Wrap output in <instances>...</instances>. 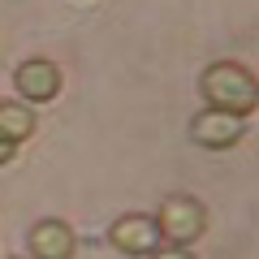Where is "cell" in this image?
Returning a JSON list of instances; mask_svg holds the SVG:
<instances>
[{
  "instance_id": "obj_1",
  "label": "cell",
  "mask_w": 259,
  "mask_h": 259,
  "mask_svg": "<svg viewBox=\"0 0 259 259\" xmlns=\"http://www.w3.org/2000/svg\"><path fill=\"white\" fill-rule=\"evenodd\" d=\"M199 87H203L207 108L233 112V117H250L259 108V82H255V74H250L246 65H238V61H216Z\"/></svg>"
},
{
  "instance_id": "obj_2",
  "label": "cell",
  "mask_w": 259,
  "mask_h": 259,
  "mask_svg": "<svg viewBox=\"0 0 259 259\" xmlns=\"http://www.w3.org/2000/svg\"><path fill=\"white\" fill-rule=\"evenodd\" d=\"M156 229L168 246H190L207 233V207L194 194H168L156 212Z\"/></svg>"
},
{
  "instance_id": "obj_3",
  "label": "cell",
  "mask_w": 259,
  "mask_h": 259,
  "mask_svg": "<svg viewBox=\"0 0 259 259\" xmlns=\"http://www.w3.org/2000/svg\"><path fill=\"white\" fill-rule=\"evenodd\" d=\"M108 242H112V250H121V255H130V259H147L156 246H164V238H160V229H156V216H147V212L117 216V221L108 225Z\"/></svg>"
},
{
  "instance_id": "obj_4",
  "label": "cell",
  "mask_w": 259,
  "mask_h": 259,
  "mask_svg": "<svg viewBox=\"0 0 259 259\" xmlns=\"http://www.w3.org/2000/svg\"><path fill=\"white\" fill-rule=\"evenodd\" d=\"M246 134V117H233V112H221V108H203L190 117V139L207 151H225Z\"/></svg>"
},
{
  "instance_id": "obj_5",
  "label": "cell",
  "mask_w": 259,
  "mask_h": 259,
  "mask_svg": "<svg viewBox=\"0 0 259 259\" xmlns=\"http://www.w3.org/2000/svg\"><path fill=\"white\" fill-rule=\"evenodd\" d=\"M13 91L22 95L26 104H52L61 95V69L44 56H30L13 69Z\"/></svg>"
},
{
  "instance_id": "obj_6",
  "label": "cell",
  "mask_w": 259,
  "mask_h": 259,
  "mask_svg": "<svg viewBox=\"0 0 259 259\" xmlns=\"http://www.w3.org/2000/svg\"><path fill=\"white\" fill-rule=\"evenodd\" d=\"M26 246H30V255H35V259H74L78 233H74V225H65L61 216H44V221L30 225Z\"/></svg>"
},
{
  "instance_id": "obj_7",
  "label": "cell",
  "mask_w": 259,
  "mask_h": 259,
  "mask_svg": "<svg viewBox=\"0 0 259 259\" xmlns=\"http://www.w3.org/2000/svg\"><path fill=\"white\" fill-rule=\"evenodd\" d=\"M35 134V112L30 104H0V139H9L13 147Z\"/></svg>"
},
{
  "instance_id": "obj_8",
  "label": "cell",
  "mask_w": 259,
  "mask_h": 259,
  "mask_svg": "<svg viewBox=\"0 0 259 259\" xmlns=\"http://www.w3.org/2000/svg\"><path fill=\"white\" fill-rule=\"evenodd\" d=\"M147 259H194V255H190V246H156Z\"/></svg>"
},
{
  "instance_id": "obj_9",
  "label": "cell",
  "mask_w": 259,
  "mask_h": 259,
  "mask_svg": "<svg viewBox=\"0 0 259 259\" xmlns=\"http://www.w3.org/2000/svg\"><path fill=\"white\" fill-rule=\"evenodd\" d=\"M9 160H13V143H9V139H0V168L9 164Z\"/></svg>"
}]
</instances>
